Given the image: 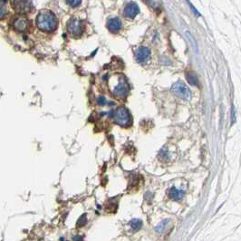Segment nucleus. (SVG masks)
Segmentation results:
<instances>
[{
    "instance_id": "nucleus-20",
    "label": "nucleus",
    "mask_w": 241,
    "mask_h": 241,
    "mask_svg": "<svg viewBox=\"0 0 241 241\" xmlns=\"http://www.w3.org/2000/svg\"><path fill=\"white\" fill-rule=\"evenodd\" d=\"M187 35H188V37H189V39L190 40V42L192 43V45L194 46V48H196V43H195V41H194V39H193V37H192V35L190 34L189 33H188L187 32Z\"/></svg>"
},
{
    "instance_id": "nucleus-2",
    "label": "nucleus",
    "mask_w": 241,
    "mask_h": 241,
    "mask_svg": "<svg viewBox=\"0 0 241 241\" xmlns=\"http://www.w3.org/2000/svg\"><path fill=\"white\" fill-rule=\"evenodd\" d=\"M129 91H130V88H129V84H128L126 78L121 75L117 77L116 84H114L111 87L112 94L120 99L124 98L128 95Z\"/></svg>"
},
{
    "instance_id": "nucleus-23",
    "label": "nucleus",
    "mask_w": 241,
    "mask_h": 241,
    "mask_svg": "<svg viewBox=\"0 0 241 241\" xmlns=\"http://www.w3.org/2000/svg\"><path fill=\"white\" fill-rule=\"evenodd\" d=\"M144 1H145L146 3H151V2H152V0H144Z\"/></svg>"
},
{
    "instance_id": "nucleus-5",
    "label": "nucleus",
    "mask_w": 241,
    "mask_h": 241,
    "mask_svg": "<svg viewBox=\"0 0 241 241\" xmlns=\"http://www.w3.org/2000/svg\"><path fill=\"white\" fill-rule=\"evenodd\" d=\"M12 6L18 14H26L31 10L32 3L30 0H12Z\"/></svg>"
},
{
    "instance_id": "nucleus-8",
    "label": "nucleus",
    "mask_w": 241,
    "mask_h": 241,
    "mask_svg": "<svg viewBox=\"0 0 241 241\" xmlns=\"http://www.w3.org/2000/svg\"><path fill=\"white\" fill-rule=\"evenodd\" d=\"M14 27L17 31L24 32L29 27V20H27L25 16H19L14 21Z\"/></svg>"
},
{
    "instance_id": "nucleus-15",
    "label": "nucleus",
    "mask_w": 241,
    "mask_h": 241,
    "mask_svg": "<svg viewBox=\"0 0 241 241\" xmlns=\"http://www.w3.org/2000/svg\"><path fill=\"white\" fill-rule=\"evenodd\" d=\"M97 104L100 105V106H104L105 104L114 105L115 103L112 102H107V100L105 99V97H103V96H99L98 98H97Z\"/></svg>"
},
{
    "instance_id": "nucleus-4",
    "label": "nucleus",
    "mask_w": 241,
    "mask_h": 241,
    "mask_svg": "<svg viewBox=\"0 0 241 241\" xmlns=\"http://www.w3.org/2000/svg\"><path fill=\"white\" fill-rule=\"evenodd\" d=\"M171 92L176 94L178 97H180L182 100L189 101L191 98V93L190 90L188 88L186 84L183 82H176L175 84H173V85L171 86Z\"/></svg>"
},
{
    "instance_id": "nucleus-16",
    "label": "nucleus",
    "mask_w": 241,
    "mask_h": 241,
    "mask_svg": "<svg viewBox=\"0 0 241 241\" xmlns=\"http://www.w3.org/2000/svg\"><path fill=\"white\" fill-rule=\"evenodd\" d=\"M87 222V217H86V214H83L79 219L77 221V227H83L86 224Z\"/></svg>"
},
{
    "instance_id": "nucleus-6",
    "label": "nucleus",
    "mask_w": 241,
    "mask_h": 241,
    "mask_svg": "<svg viewBox=\"0 0 241 241\" xmlns=\"http://www.w3.org/2000/svg\"><path fill=\"white\" fill-rule=\"evenodd\" d=\"M67 30L68 32L74 36H79L83 34L84 25L80 20L73 18L67 24Z\"/></svg>"
},
{
    "instance_id": "nucleus-22",
    "label": "nucleus",
    "mask_w": 241,
    "mask_h": 241,
    "mask_svg": "<svg viewBox=\"0 0 241 241\" xmlns=\"http://www.w3.org/2000/svg\"><path fill=\"white\" fill-rule=\"evenodd\" d=\"M73 239H74V240H76V239H81L80 237H75V238H73Z\"/></svg>"
},
{
    "instance_id": "nucleus-17",
    "label": "nucleus",
    "mask_w": 241,
    "mask_h": 241,
    "mask_svg": "<svg viewBox=\"0 0 241 241\" xmlns=\"http://www.w3.org/2000/svg\"><path fill=\"white\" fill-rule=\"evenodd\" d=\"M67 1V4L72 7H78L80 4H81V1L82 0H66Z\"/></svg>"
},
{
    "instance_id": "nucleus-13",
    "label": "nucleus",
    "mask_w": 241,
    "mask_h": 241,
    "mask_svg": "<svg viewBox=\"0 0 241 241\" xmlns=\"http://www.w3.org/2000/svg\"><path fill=\"white\" fill-rule=\"evenodd\" d=\"M187 80L191 85H198V80L197 75L194 73H189L187 75Z\"/></svg>"
},
{
    "instance_id": "nucleus-11",
    "label": "nucleus",
    "mask_w": 241,
    "mask_h": 241,
    "mask_svg": "<svg viewBox=\"0 0 241 241\" xmlns=\"http://www.w3.org/2000/svg\"><path fill=\"white\" fill-rule=\"evenodd\" d=\"M184 195H185L184 190L179 189H177L175 187H172L170 189V191H169V197L171 198V199H173V200H180V199L183 198Z\"/></svg>"
},
{
    "instance_id": "nucleus-3",
    "label": "nucleus",
    "mask_w": 241,
    "mask_h": 241,
    "mask_svg": "<svg viewBox=\"0 0 241 241\" xmlns=\"http://www.w3.org/2000/svg\"><path fill=\"white\" fill-rule=\"evenodd\" d=\"M115 122L121 127H127L131 124V114L127 108L120 106L114 112Z\"/></svg>"
},
{
    "instance_id": "nucleus-12",
    "label": "nucleus",
    "mask_w": 241,
    "mask_h": 241,
    "mask_svg": "<svg viewBox=\"0 0 241 241\" xmlns=\"http://www.w3.org/2000/svg\"><path fill=\"white\" fill-rule=\"evenodd\" d=\"M170 223V219H165L163 221H161V223H159L157 225V227L155 228V230L157 233H160V234H162L164 232L165 229L167 228L168 224Z\"/></svg>"
},
{
    "instance_id": "nucleus-10",
    "label": "nucleus",
    "mask_w": 241,
    "mask_h": 241,
    "mask_svg": "<svg viewBox=\"0 0 241 241\" xmlns=\"http://www.w3.org/2000/svg\"><path fill=\"white\" fill-rule=\"evenodd\" d=\"M107 27L111 33H118L121 28V22L119 18H111L107 22Z\"/></svg>"
},
{
    "instance_id": "nucleus-9",
    "label": "nucleus",
    "mask_w": 241,
    "mask_h": 241,
    "mask_svg": "<svg viewBox=\"0 0 241 241\" xmlns=\"http://www.w3.org/2000/svg\"><path fill=\"white\" fill-rule=\"evenodd\" d=\"M140 9L139 7L136 3L132 2L130 4H128L125 8H124V16L128 18H133L137 16V14L139 13Z\"/></svg>"
},
{
    "instance_id": "nucleus-7",
    "label": "nucleus",
    "mask_w": 241,
    "mask_h": 241,
    "mask_svg": "<svg viewBox=\"0 0 241 241\" xmlns=\"http://www.w3.org/2000/svg\"><path fill=\"white\" fill-rule=\"evenodd\" d=\"M135 56H136V60L139 63H141V64L147 63L151 58V50L148 47L141 46L136 50Z\"/></svg>"
},
{
    "instance_id": "nucleus-1",
    "label": "nucleus",
    "mask_w": 241,
    "mask_h": 241,
    "mask_svg": "<svg viewBox=\"0 0 241 241\" xmlns=\"http://www.w3.org/2000/svg\"><path fill=\"white\" fill-rule=\"evenodd\" d=\"M57 19L51 11H41L36 17V25L39 29L45 32L55 31L57 27Z\"/></svg>"
},
{
    "instance_id": "nucleus-21",
    "label": "nucleus",
    "mask_w": 241,
    "mask_h": 241,
    "mask_svg": "<svg viewBox=\"0 0 241 241\" xmlns=\"http://www.w3.org/2000/svg\"><path fill=\"white\" fill-rule=\"evenodd\" d=\"M235 111H234V107H232V113H231V124L232 123H234L235 122V120H236V118H235V113H234Z\"/></svg>"
},
{
    "instance_id": "nucleus-19",
    "label": "nucleus",
    "mask_w": 241,
    "mask_h": 241,
    "mask_svg": "<svg viewBox=\"0 0 241 241\" xmlns=\"http://www.w3.org/2000/svg\"><path fill=\"white\" fill-rule=\"evenodd\" d=\"M5 14H7V12H5V7H4V1L1 2V18H3L5 16Z\"/></svg>"
},
{
    "instance_id": "nucleus-14",
    "label": "nucleus",
    "mask_w": 241,
    "mask_h": 241,
    "mask_svg": "<svg viewBox=\"0 0 241 241\" xmlns=\"http://www.w3.org/2000/svg\"><path fill=\"white\" fill-rule=\"evenodd\" d=\"M130 225H131L132 230L136 231V230H139L140 229H142V227H143V221H142L141 219H132V221L130 222Z\"/></svg>"
},
{
    "instance_id": "nucleus-18",
    "label": "nucleus",
    "mask_w": 241,
    "mask_h": 241,
    "mask_svg": "<svg viewBox=\"0 0 241 241\" xmlns=\"http://www.w3.org/2000/svg\"><path fill=\"white\" fill-rule=\"evenodd\" d=\"M187 3L189 4V6L190 9L192 10V12H193V13H194V14L196 15V16H200V14H199V12L198 11L197 9L195 8V7H194V6H193V5H192V4L190 3V2H189V0H187Z\"/></svg>"
}]
</instances>
